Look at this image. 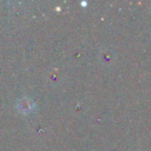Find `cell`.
<instances>
[{
    "label": "cell",
    "instance_id": "obj_1",
    "mask_svg": "<svg viewBox=\"0 0 151 151\" xmlns=\"http://www.w3.org/2000/svg\"><path fill=\"white\" fill-rule=\"evenodd\" d=\"M34 101L30 97H22L17 101V109L22 114H29L34 110Z\"/></svg>",
    "mask_w": 151,
    "mask_h": 151
}]
</instances>
